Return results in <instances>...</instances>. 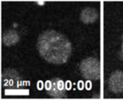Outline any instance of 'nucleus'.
<instances>
[{
	"label": "nucleus",
	"mask_w": 123,
	"mask_h": 101,
	"mask_svg": "<svg viewBox=\"0 0 123 101\" xmlns=\"http://www.w3.org/2000/svg\"><path fill=\"white\" fill-rule=\"evenodd\" d=\"M80 72L84 78L90 80H98L101 76L100 61L97 57L85 58L79 65Z\"/></svg>",
	"instance_id": "obj_2"
},
{
	"label": "nucleus",
	"mask_w": 123,
	"mask_h": 101,
	"mask_svg": "<svg viewBox=\"0 0 123 101\" xmlns=\"http://www.w3.org/2000/svg\"><path fill=\"white\" fill-rule=\"evenodd\" d=\"M109 88L113 93L120 94L123 92V72L116 70L113 72L109 78Z\"/></svg>",
	"instance_id": "obj_4"
},
{
	"label": "nucleus",
	"mask_w": 123,
	"mask_h": 101,
	"mask_svg": "<svg viewBox=\"0 0 123 101\" xmlns=\"http://www.w3.org/2000/svg\"><path fill=\"white\" fill-rule=\"evenodd\" d=\"M20 80L18 73L16 71L11 70V71H6V74L3 73L2 74V82L4 85L6 86H13L16 84V83H18Z\"/></svg>",
	"instance_id": "obj_7"
},
{
	"label": "nucleus",
	"mask_w": 123,
	"mask_h": 101,
	"mask_svg": "<svg viewBox=\"0 0 123 101\" xmlns=\"http://www.w3.org/2000/svg\"><path fill=\"white\" fill-rule=\"evenodd\" d=\"M122 53H123V37H122Z\"/></svg>",
	"instance_id": "obj_8"
},
{
	"label": "nucleus",
	"mask_w": 123,
	"mask_h": 101,
	"mask_svg": "<svg viewBox=\"0 0 123 101\" xmlns=\"http://www.w3.org/2000/svg\"><path fill=\"white\" fill-rule=\"evenodd\" d=\"M20 40V36L15 29H8L2 34V41L7 47L15 45Z\"/></svg>",
	"instance_id": "obj_6"
},
{
	"label": "nucleus",
	"mask_w": 123,
	"mask_h": 101,
	"mask_svg": "<svg viewBox=\"0 0 123 101\" xmlns=\"http://www.w3.org/2000/svg\"><path fill=\"white\" fill-rule=\"evenodd\" d=\"M37 50L46 61L54 65H62L70 57L72 45L63 34L55 29H47L38 36Z\"/></svg>",
	"instance_id": "obj_1"
},
{
	"label": "nucleus",
	"mask_w": 123,
	"mask_h": 101,
	"mask_svg": "<svg viewBox=\"0 0 123 101\" xmlns=\"http://www.w3.org/2000/svg\"><path fill=\"white\" fill-rule=\"evenodd\" d=\"M99 18V13L93 7H86L80 13V20L84 24H91L95 22Z\"/></svg>",
	"instance_id": "obj_5"
},
{
	"label": "nucleus",
	"mask_w": 123,
	"mask_h": 101,
	"mask_svg": "<svg viewBox=\"0 0 123 101\" xmlns=\"http://www.w3.org/2000/svg\"><path fill=\"white\" fill-rule=\"evenodd\" d=\"M45 89L46 93L53 98H66L67 94L64 81L60 78H52L47 80Z\"/></svg>",
	"instance_id": "obj_3"
}]
</instances>
